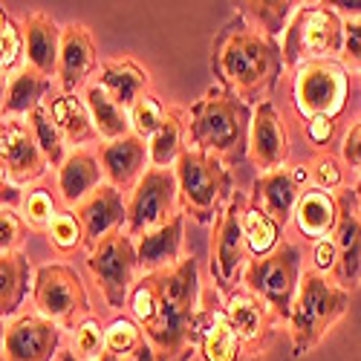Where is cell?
Here are the masks:
<instances>
[{
	"mask_svg": "<svg viewBox=\"0 0 361 361\" xmlns=\"http://www.w3.org/2000/svg\"><path fill=\"white\" fill-rule=\"evenodd\" d=\"M104 324L96 318V315H90L84 318L75 329H73V341H70V350L84 358V361H99L104 355Z\"/></svg>",
	"mask_w": 361,
	"mask_h": 361,
	"instance_id": "43",
	"label": "cell"
},
{
	"mask_svg": "<svg viewBox=\"0 0 361 361\" xmlns=\"http://www.w3.org/2000/svg\"><path fill=\"white\" fill-rule=\"evenodd\" d=\"M20 61H26V35H23V26L4 9V12H0V70H4V78L6 81L18 73Z\"/></svg>",
	"mask_w": 361,
	"mask_h": 361,
	"instance_id": "37",
	"label": "cell"
},
{
	"mask_svg": "<svg viewBox=\"0 0 361 361\" xmlns=\"http://www.w3.org/2000/svg\"><path fill=\"white\" fill-rule=\"evenodd\" d=\"M18 212L20 217L26 220V226L32 228V231H49L52 220L58 217V197L52 194V188L47 185H32V188H26L23 197H20V205H18Z\"/></svg>",
	"mask_w": 361,
	"mask_h": 361,
	"instance_id": "36",
	"label": "cell"
},
{
	"mask_svg": "<svg viewBox=\"0 0 361 361\" xmlns=\"http://www.w3.org/2000/svg\"><path fill=\"white\" fill-rule=\"evenodd\" d=\"M61 29L47 12H32L23 20L26 35V67H32L44 78L58 73V55H61Z\"/></svg>",
	"mask_w": 361,
	"mask_h": 361,
	"instance_id": "27",
	"label": "cell"
},
{
	"mask_svg": "<svg viewBox=\"0 0 361 361\" xmlns=\"http://www.w3.org/2000/svg\"><path fill=\"white\" fill-rule=\"evenodd\" d=\"M212 67L223 90L234 93L240 102H269L281 81L283 52L275 38L257 32L243 18L228 23L214 41Z\"/></svg>",
	"mask_w": 361,
	"mask_h": 361,
	"instance_id": "1",
	"label": "cell"
},
{
	"mask_svg": "<svg viewBox=\"0 0 361 361\" xmlns=\"http://www.w3.org/2000/svg\"><path fill=\"white\" fill-rule=\"evenodd\" d=\"M32 304L38 315L58 324L61 329H75L84 318H90L87 286L75 269L64 263H47L35 269Z\"/></svg>",
	"mask_w": 361,
	"mask_h": 361,
	"instance_id": "10",
	"label": "cell"
},
{
	"mask_svg": "<svg viewBox=\"0 0 361 361\" xmlns=\"http://www.w3.org/2000/svg\"><path fill=\"white\" fill-rule=\"evenodd\" d=\"M223 307H226V315L234 326V333L240 336V341H243L246 350H252V355L266 350L269 341H272V336H275V326H281L275 312L269 310L255 292H249L246 286H237L231 295H226Z\"/></svg>",
	"mask_w": 361,
	"mask_h": 361,
	"instance_id": "18",
	"label": "cell"
},
{
	"mask_svg": "<svg viewBox=\"0 0 361 361\" xmlns=\"http://www.w3.org/2000/svg\"><path fill=\"white\" fill-rule=\"evenodd\" d=\"M93 81L128 113L145 93H150V73L133 58H104Z\"/></svg>",
	"mask_w": 361,
	"mask_h": 361,
	"instance_id": "25",
	"label": "cell"
},
{
	"mask_svg": "<svg viewBox=\"0 0 361 361\" xmlns=\"http://www.w3.org/2000/svg\"><path fill=\"white\" fill-rule=\"evenodd\" d=\"M179 214V185L173 168H150L139 185L128 194V226L125 234L142 237L165 223H171Z\"/></svg>",
	"mask_w": 361,
	"mask_h": 361,
	"instance_id": "12",
	"label": "cell"
},
{
	"mask_svg": "<svg viewBox=\"0 0 361 361\" xmlns=\"http://www.w3.org/2000/svg\"><path fill=\"white\" fill-rule=\"evenodd\" d=\"M281 52L286 70L310 61H341L344 18L329 4H300L283 32Z\"/></svg>",
	"mask_w": 361,
	"mask_h": 361,
	"instance_id": "6",
	"label": "cell"
},
{
	"mask_svg": "<svg viewBox=\"0 0 361 361\" xmlns=\"http://www.w3.org/2000/svg\"><path fill=\"white\" fill-rule=\"evenodd\" d=\"M130 361H162V355H159L154 347H150V344L145 341V344H142V347H139V350L130 355Z\"/></svg>",
	"mask_w": 361,
	"mask_h": 361,
	"instance_id": "49",
	"label": "cell"
},
{
	"mask_svg": "<svg viewBox=\"0 0 361 361\" xmlns=\"http://www.w3.org/2000/svg\"><path fill=\"white\" fill-rule=\"evenodd\" d=\"M217 295H220L217 289L202 292L200 318H197V353L202 355V361H240L246 347L234 333L226 307L217 304Z\"/></svg>",
	"mask_w": 361,
	"mask_h": 361,
	"instance_id": "17",
	"label": "cell"
},
{
	"mask_svg": "<svg viewBox=\"0 0 361 361\" xmlns=\"http://www.w3.org/2000/svg\"><path fill=\"white\" fill-rule=\"evenodd\" d=\"M75 214L87 231V252H93L99 243H104L107 237L125 231L128 226V197L113 188L110 183H104L99 191L90 194L78 208Z\"/></svg>",
	"mask_w": 361,
	"mask_h": 361,
	"instance_id": "19",
	"label": "cell"
},
{
	"mask_svg": "<svg viewBox=\"0 0 361 361\" xmlns=\"http://www.w3.org/2000/svg\"><path fill=\"white\" fill-rule=\"evenodd\" d=\"M249 162L257 168V176L283 171L289 162V133L272 102H263L252 113L249 128Z\"/></svg>",
	"mask_w": 361,
	"mask_h": 361,
	"instance_id": "15",
	"label": "cell"
},
{
	"mask_svg": "<svg viewBox=\"0 0 361 361\" xmlns=\"http://www.w3.org/2000/svg\"><path fill=\"white\" fill-rule=\"evenodd\" d=\"M26 220L20 217V212L15 205L4 202L0 208V255H12V252H20L23 240H26Z\"/></svg>",
	"mask_w": 361,
	"mask_h": 361,
	"instance_id": "44",
	"label": "cell"
},
{
	"mask_svg": "<svg viewBox=\"0 0 361 361\" xmlns=\"http://www.w3.org/2000/svg\"><path fill=\"white\" fill-rule=\"evenodd\" d=\"M136 257L142 275H157L176 269L185 260V217L176 214L171 223L147 231L136 240Z\"/></svg>",
	"mask_w": 361,
	"mask_h": 361,
	"instance_id": "21",
	"label": "cell"
},
{
	"mask_svg": "<svg viewBox=\"0 0 361 361\" xmlns=\"http://www.w3.org/2000/svg\"><path fill=\"white\" fill-rule=\"evenodd\" d=\"M298 4H289V0H252V4H237V15L243 18L249 26H255L257 32L269 35V38H281L286 32V26L295 15Z\"/></svg>",
	"mask_w": 361,
	"mask_h": 361,
	"instance_id": "34",
	"label": "cell"
},
{
	"mask_svg": "<svg viewBox=\"0 0 361 361\" xmlns=\"http://www.w3.org/2000/svg\"><path fill=\"white\" fill-rule=\"evenodd\" d=\"M99 162L107 183L122 194H130L139 185V179L150 171V150L142 136L128 133L116 142H104L99 147Z\"/></svg>",
	"mask_w": 361,
	"mask_h": 361,
	"instance_id": "20",
	"label": "cell"
},
{
	"mask_svg": "<svg viewBox=\"0 0 361 361\" xmlns=\"http://www.w3.org/2000/svg\"><path fill=\"white\" fill-rule=\"evenodd\" d=\"M179 185V208L200 226L214 223L231 200V171L223 159L188 147L173 165Z\"/></svg>",
	"mask_w": 361,
	"mask_h": 361,
	"instance_id": "5",
	"label": "cell"
},
{
	"mask_svg": "<svg viewBox=\"0 0 361 361\" xmlns=\"http://www.w3.org/2000/svg\"><path fill=\"white\" fill-rule=\"evenodd\" d=\"M0 165H4V185L9 188H32L52 168L26 118H4Z\"/></svg>",
	"mask_w": 361,
	"mask_h": 361,
	"instance_id": "13",
	"label": "cell"
},
{
	"mask_svg": "<svg viewBox=\"0 0 361 361\" xmlns=\"http://www.w3.org/2000/svg\"><path fill=\"white\" fill-rule=\"evenodd\" d=\"M243 231H246V243H249L252 257H266V255H272L283 243V240H281L283 226L269 217L263 208L255 205L252 200H249L246 212H243Z\"/></svg>",
	"mask_w": 361,
	"mask_h": 361,
	"instance_id": "35",
	"label": "cell"
},
{
	"mask_svg": "<svg viewBox=\"0 0 361 361\" xmlns=\"http://www.w3.org/2000/svg\"><path fill=\"white\" fill-rule=\"evenodd\" d=\"M336 133H338L336 118H310V122H304V136L310 147H315V154L329 150V145L336 142Z\"/></svg>",
	"mask_w": 361,
	"mask_h": 361,
	"instance_id": "45",
	"label": "cell"
},
{
	"mask_svg": "<svg viewBox=\"0 0 361 361\" xmlns=\"http://www.w3.org/2000/svg\"><path fill=\"white\" fill-rule=\"evenodd\" d=\"M99 49L90 35V29L78 20L67 23L61 29V55H58V73H55V90L61 93H78L90 84V78L99 70Z\"/></svg>",
	"mask_w": 361,
	"mask_h": 361,
	"instance_id": "16",
	"label": "cell"
},
{
	"mask_svg": "<svg viewBox=\"0 0 361 361\" xmlns=\"http://www.w3.org/2000/svg\"><path fill=\"white\" fill-rule=\"evenodd\" d=\"M107 183L99 157H93L87 147H75L67 154L61 168L55 171V191L58 200L64 202V208L75 212V208Z\"/></svg>",
	"mask_w": 361,
	"mask_h": 361,
	"instance_id": "22",
	"label": "cell"
},
{
	"mask_svg": "<svg viewBox=\"0 0 361 361\" xmlns=\"http://www.w3.org/2000/svg\"><path fill=\"white\" fill-rule=\"evenodd\" d=\"M99 361H130V358H122V355H113V353H104Z\"/></svg>",
	"mask_w": 361,
	"mask_h": 361,
	"instance_id": "51",
	"label": "cell"
},
{
	"mask_svg": "<svg viewBox=\"0 0 361 361\" xmlns=\"http://www.w3.org/2000/svg\"><path fill=\"white\" fill-rule=\"evenodd\" d=\"M32 286L35 278L29 272V260L23 252L0 255V315H4V321L15 318Z\"/></svg>",
	"mask_w": 361,
	"mask_h": 361,
	"instance_id": "31",
	"label": "cell"
},
{
	"mask_svg": "<svg viewBox=\"0 0 361 361\" xmlns=\"http://www.w3.org/2000/svg\"><path fill=\"white\" fill-rule=\"evenodd\" d=\"M61 338V326L44 315H15L4 326V361H58Z\"/></svg>",
	"mask_w": 361,
	"mask_h": 361,
	"instance_id": "14",
	"label": "cell"
},
{
	"mask_svg": "<svg viewBox=\"0 0 361 361\" xmlns=\"http://www.w3.org/2000/svg\"><path fill=\"white\" fill-rule=\"evenodd\" d=\"M58 361H84V358H78L73 350H61V355H58Z\"/></svg>",
	"mask_w": 361,
	"mask_h": 361,
	"instance_id": "50",
	"label": "cell"
},
{
	"mask_svg": "<svg viewBox=\"0 0 361 361\" xmlns=\"http://www.w3.org/2000/svg\"><path fill=\"white\" fill-rule=\"evenodd\" d=\"M338 154H341V159L347 162V168H353V171L361 173V118H358V122H353V125L347 128V133L341 136Z\"/></svg>",
	"mask_w": 361,
	"mask_h": 361,
	"instance_id": "48",
	"label": "cell"
},
{
	"mask_svg": "<svg viewBox=\"0 0 361 361\" xmlns=\"http://www.w3.org/2000/svg\"><path fill=\"white\" fill-rule=\"evenodd\" d=\"M338 220H341L338 194H326L318 188H307L300 194V202L295 208V228L300 231V237H307L310 243L336 237Z\"/></svg>",
	"mask_w": 361,
	"mask_h": 361,
	"instance_id": "26",
	"label": "cell"
},
{
	"mask_svg": "<svg viewBox=\"0 0 361 361\" xmlns=\"http://www.w3.org/2000/svg\"><path fill=\"white\" fill-rule=\"evenodd\" d=\"M300 249L292 243V240H283V243L266 257H252L249 266L243 269V283L249 292H255L263 304L275 312V318L281 324H289L295 298H298V286H300Z\"/></svg>",
	"mask_w": 361,
	"mask_h": 361,
	"instance_id": "7",
	"label": "cell"
},
{
	"mask_svg": "<svg viewBox=\"0 0 361 361\" xmlns=\"http://www.w3.org/2000/svg\"><path fill=\"white\" fill-rule=\"evenodd\" d=\"M249 205V197L243 191H234L220 217L214 220L212 231V246H208V257H212V281L214 289L226 298L237 289V278L243 281V269L252 260L246 231H243V212Z\"/></svg>",
	"mask_w": 361,
	"mask_h": 361,
	"instance_id": "9",
	"label": "cell"
},
{
	"mask_svg": "<svg viewBox=\"0 0 361 361\" xmlns=\"http://www.w3.org/2000/svg\"><path fill=\"white\" fill-rule=\"evenodd\" d=\"M341 64L347 70L361 73V18L344 20V52H341Z\"/></svg>",
	"mask_w": 361,
	"mask_h": 361,
	"instance_id": "46",
	"label": "cell"
},
{
	"mask_svg": "<svg viewBox=\"0 0 361 361\" xmlns=\"http://www.w3.org/2000/svg\"><path fill=\"white\" fill-rule=\"evenodd\" d=\"M252 113L246 102L234 93L217 87H208L202 99H197L188 110V142L191 147L234 165L249 150V128Z\"/></svg>",
	"mask_w": 361,
	"mask_h": 361,
	"instance_id": "3",
	"label": "cell"
},
{
	"mask_svg": "<svg viewBox=\"0 0 361 361\" xmlns=\"http://www.w3.org/2000/svg\"><path fill=\"white\" fill-rule=\"evenodd\" d=\"M128 307H130V315L142 324V329L154 324L159 312V275H142L130 292Z\"/></svg>",
	"mask_w": 361,
	"mask_h": 361,
	"instance_id": "42",
	"label": "cell"
},
{
	"mask_svg": "<svg viewBox=\"0 0 361 361\" xmlns=\"http://www.w3.org/2000/svg\"><path fill=\"white\" fill-rule=\"evenodd\" d=\"M145 341V329L133 315H116L104 329V353L122 358H130Z\"/></svg>",
	"mask_w": 361,
	"mask_h": 361,
	"instance_id": "39",
	"label": "cell"
},
{
	"mask_svg": "<svg viewBox=\"0 0 361 361\" xmlns=\"http://www.w3.org/2000/svg\"><path fill=\"white\" fill-rule=\"evenodd\" d=\"M52 93V78H44L32 67L18 70L4 87V118H26Z\"/></svg>",
	"mask_w": 361,
	"mask_h": 361,
	"instance_id": "30",
	"label": "cell"
},
{
	"mask_svg": "<svg viewBox=\"0 0 361 361\" xmlns=\"http://www.w3.org/2000/svg\"><path fill=\"white\" fill-rule=\"evenodd\" d=\"M353 292L338 286L333 278H326L315 269H307L300 275L298 298L289 315V341L292 355H304L321 344V338L333 329L350 310Z\"/></svg>",
	"mask_w": 361,
	"mask_h": 361,
	"instance_id": "4",
	"label": "cell"
},
{
	"mask_svg": "<svg viewBox=\"0 0 361 361\" xmlns=\"http://www.w3.org/2000/svg\"><path fill=\"white\" fill-rule=\"evenodd\" d=\"M159 275V312L145 326V338L162 361H188L197 353V318H200V269L194 255L176 269Z\"/></svg>",
	"mask_w": 361,
	"mask_h": 361,
	"instance_id": "2",
	"label": "cell"
},
{
	"mask_svg": "<svg viewBox=\"0 0 361 361\" xmlns=\"http://www.w3.org/2000/svg\"><path fill=\"white\" fill-rule=\"evenodd\" d=\"M188 147H191V142H188V110H183L179 104H171L162 128L147 139L150 168H162V171L173 168Z\"/></svg>",
	"mask_w": 361,
	"mask_h": 361,
	"instance_id": "29",
	"label": "cell"
},
{
	"mask_svg": "<svg viewBox=\"0 0 361 361\" xmlns=\"http://www.w3.org/2000/svg\"><path fill=\"white\" fill-rule=\"evenodd\" d=\"M347 171H350L347 162L341 159V154H336V150H321V154H312L310 162L295 168L300 185L307 183V188H318V191H326V194H341V191L350 188Z\"/></svg>",
	"mask_w": 361,
	"mask_h": 361,
	"instance_id": "33",
	"label": "cell"
},
{
	"mask_svg": "<svg viewBox=\"0 0 361 361\" xmlns=\"http://www.w3.org/2000/svg\"><path fill=\"white\" fill-rule=\"evenodd\" d=\"M350 99V70L341 61H310L292 70V104L298 116L341 118Z\"/></svg>",
	"mask_w": 361,
	"mask_h": 361,
	"instance_id": "8",
	"label": "cell"
},
{
	"mask_svg": "<svg viewBox=\"0 0 361 361\" xmlns=\"http://www.w3.org/2000/svg\"><path fill=\"white\" fill-rule=\"evenodd\" d=\"M307 188L300 185V179L295 173V168H283L275 173H263L257 176V183L252 188V202L260 205L263 212L278 220L283 228L289 226V220H295V208L300 202V194Z\"/></svg>",
	"mask_w": 361,
	"mask_h": 361,
	"instance_id": "24",
	"label": "cell"
},
{
	"mask_svg": "<svg viewBox=\"0 0 361 361\" xmlns=\"http://www.w3.org/2000/svg\"><path fill=\"white\" fill-rule=\"evenodd\" d=\"M26 122H29V128H32V133H35L41 150H44V157L49 159V165H52V168H61V162L67 159L70 150H67V139L61 136V130L55 128L47 104H41L35 113H29Z\"/></svg>",
	"mask_w": 361,
	"mask_h": 361,
	"instance_id": "38",
	"label": "cell"
},
{
	"mask_svg": "<svg viewBox=\"0 0 361 361\" xmlns=\"http://www.w3.org/2000/svg\"><path fill=\"white\" fill-rule=\"evenodd\" d=\"M84 102H87V110H90V118H93L96 133L104 142H116V139L133 133L130 113L125 107H118L96 81H90L84 87Z\"/></svg>",
	"mask_w": 361,
	"mask_h": 361,
	"instance_id": "32",
	"label": "cell"
},
{
	"mask_svg": "<svg viewBox=\"0 0 361 361\" xmlns=\"http://www.w3.org/2000/svg\"><path fill=\"white\" fill-rule=\"evenodd\" d=\"M87 275L93 278L96 289L107 300L110 310L128 307L130 292L139 283V257H136V240L125 231L107 237L93 252H87Z\"/></svg>",
	"mask_w": 361,
	"mask_h": 361,
	"instance_id": "11",
	"label": "cell"
},
{
	"mask_svg": "<svg viewBox=\"0 0 361 361\" xmlns=\"http://www.w3.org/2000/svg\"><path fill=\"white\" fill-rule=\"evenodd\" d=\"M47 110L52 116L55 128L61 130V136L67 139V145H73V150L90 139H96V128H93V118H90L87 102L78 93H61V90H52L47 96Z\"/></svg>",
	"mask_w": 361,
	"mask_h": 361,
	"instance_id": "28",
	"label": "cell"
},
{
	"mask_svg": "<svg viewBox=\"0 0 361 361\" xmlns=\"http://www.w3.org/2000/svg\"><path fill=\"white\" fill-rule=\"evenodd\" d=\"M47 240L58 255H73L78 249H87V231H84L78 214L70 212V208L58 212V217L52 220V226L47 231Z\"/></svg>",
	"mask_w": 361,
	"mask_h": 361,
	"instance_id": "40",
	"label": "cell"
},
{
	"mask_svg": "<svg viewBox=\"0 0 361 361\" xmlns=\"http://www.w3.org/2000/svg\"><path fill=\"white\" fill-rule=\"evenodd\" d=\"M353 191H355V202H358V212H361V179H358V185Z\"/></svg>",
	"mask_w": 361,
	"mask_h": 361,
	"instance_id": "52",
	"label": "cell"
},
{
	"mask_svg": "<svg viewBox=\"0 0 361 361\" xmlns=\"http://www.w3.org/2000/svg\"><path fill=\"white\" fill-rule=\"evenodd\" d=\"M312 266L315 272L326 275V278H333L336 272V266H338V243H336V237H326V240H318V243H312Z\"/></svg>",
	"mask_w": 361,
	"mask_h": 361,
	"instance_id": "47",
	"label": "cell"
},
{
	"mask_svg": "<svg viewBox=\"0 0 361 361\" xmlns=\"http://www.w3.org/2000/svg\"><path fill=\"white\" fill-rule=\"evenodd\" d=\"M338 200H341V220L336 228L338 266L333 272V281L353 292L355 283L361 281V212H358L353 188L341 191Z\"/></svg>",
	"mask_w": 361,
	"mask_h": 361,
	"instance_id": "23",
	"label": "cell"
},
{
	"mask_svg": "<svg viewBox=\"0 0 361 361\" xmlns=\"http://www.w3.org/2000/svg\"><path fill=\"white\" fill-rule=\"evenodd\" d=\"M168 107L157 93H145L133 107H130V125H133V133L142 136L145 142L154 136L162 122H165V116H168Z\"/></svg>",
	"mask_w": 361,
	"mask_h": 361,
	"instance_id": "41",
	"label": "cell"
}]
</instances>
